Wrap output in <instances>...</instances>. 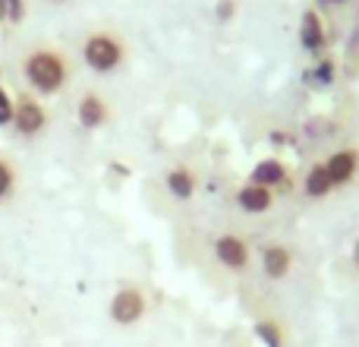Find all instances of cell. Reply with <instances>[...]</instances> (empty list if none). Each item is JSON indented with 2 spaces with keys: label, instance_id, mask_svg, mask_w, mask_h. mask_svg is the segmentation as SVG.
<instances>
[{
  "label": "cell",
  "instance_id": "1",
  "mask_svg": "<svg viewBox=\"0 0 359 347\" xmlns=\"http://www.w3.org/2000/svg\"><path fill=\"white\" fill-rule=\"evenodd\" d=\"M22 79L32 95H57L69 82V60L57 48H32L22 57Z\"/></svg>",
  "mask_w": 359,
  "mask_h": 347
},
{
  "label": "cell",
  "instance_id": "2",
  "mask_svg": "<svg viewBox=\"0 0 359 347\" xmlns=\"http://www.w3.org/2000/svg\"><path fill=\"white\" fill-rule=\"evenodd\" d=\"M123 60H126V48L111 32H92V35L82 41V63H86L92 73L111 76L123 67Z\"/></svg>",
  "mask_w": 359,
  "mask_h": 347
},
{
  "label": "cell",
  "instance_id": "3",
  "mask_svg": "<svg viewBox=\"0 0 359 347\" xmlns=\"http://www.w3.org/2000/svg\"><path fill=\"white\" fill-rule=\"evenodd\" d=\"M50 124V114L44 107V101L38 95L25 92L19 98H13V133L19 139H38Z\"/></svg>",
  "mask_w": 359,
  "mask_h": 347
},
{
  "label": "cell",
  "instance_id": "4",
  "mask_svg": "<svg viewBox=\"0 0 359 347\" xmlns=\"http://www.w3.org/2000/svg\"><path fill=\"white\" fill-rule=\"evenodd\" d=\"M145 313H149V300H145V294L139 291V287H133V284L120 287V291L111 297V306H107L111 322L114 325H123V329L142 322Z\"/></svg>",
  "mask_w": 359,
  "mask_h": 347
},
{
  "label": "cell",
  "instance_id": "5",
  "mask_svg": "<svg viewBox=\"0 0 359 347\" xmlns=\"http://www.w3.org/2000/svg\"><path fill=\"white\" fill-rule=\"evenodd\" d=\"M107 120H111V105H107L98 92L82 95L79 105H76V124H79V130L95 133V130H101V126H107Z\"/></svg>",
  "mask_w": 359,
  "mask_h": 347
},
{
  "label": "cell",
  "instance_id": "6",
  "mask_svg": "<svg viewBox=\"0 0 359 347\" xmlns=\"http://www.w3.org/2000/svg\"><path fill=\"white\" fill-rule=\"evenodd\" d=\"M211 249H215V259L230 272H243L249 266V247L236 234H217Z\"/></svg>",
  "mask_w": 359,
  "mask_h": 347
},
{
  "label": "cell",
  "instance_id": "7",
  "mask_svg": "<svg viewBox=\"0 0 359 347\" xmlns=\"http://www.w3.org/2000/svg\"><path fill=\"white\" fill-rule=\"evenodd\" d=\"M322 164H325V171H328L331 183H334V190H337V186H347L359 174V152L356 149H337V152H331Z\"/></svg>",
  "mask_w": 359,
  "mask_h": 347
},
{
  "label": "cell",
  "instance_id": "8",
  "mask_svg": "<svg viewBox=\"0 0 359 347\" xmlns=\"http://www.w3.org/2000/svg\"><path fill=\"white\" fill-rule=\"evenodd\" d=\"M325 41V22H322V13L318 10H306L303 19H299V44H303L306 54H322Z\"/></svg>",
  "mask_w": 359,
  "mask_h": 347
},
{
  "label": "cell",
  "instance_id": "9",
  "mask_svg": "<svg viewBox=\"0 0 359 347\" xmlns=\"http://www.w3.org/2000/svg\"><path fill=\"white\" fill-rule=\"evenodd\" d=\"M293 268V253L284 243H271V247L262 249V272L271 281H284Z\"/></svg>",
  "mask_w": 359,
  "mask_h": 347
},
{
  "label": "cell",
  "instance_id": "10",
  "mask_svg": "<svg viewBox=\"0 0 359 347\" xmlns=\"http://www.w3.org/2000/svg\"><path fill=\"white\" fill-rule=\"evenodd\" d=\"M236 205H240V211H246V215H265L274 205V192L259 183H243L240 190H236Z\"/></svg>",
  "mask_w": 359,
  "mask_h": 347
},
{
  "label": "cell",
  "instance_id": "11",
  "mask_svg": "<svg viewBox=\"0 0 359 347\" xmlns=\"http://www.w3.org/2000/svg\"><path fill=\"white\" fill-rule=\"evenodd\" d=\"M249 183H259L265 186V190H278V186L287 183V168L280 158H262V162H255V168L249 171Z\"/></svg>",
  "mask_w": 359,
  "mask_h": 347
},
{
  "label": "cell",
  "instance_id": "12",
  "mask_svg": "<svg viewBox=\"0 0 359 347\" xmlns=\"http://www.w3.org/2000/svg\"><path fill=\"white\" fill-rule=\"evenodd\" d=\"M164 190H168L177 202H189V199L196 196V174L189 168H183V164H177V168H170L164 174Z\"/></svg>",
  "mask_w": 359,
  "mask_h": 347
},
{
  "label": "cell",
  "instance_id": "13",
  "mask_svg": "<svg viewBox=\"0 0 359 347\" xmlns=\"http://www.w3.org/2000/svg\"><path fill=\"white\" fill-rule=\"evenodd\" d=\"M303 192L309 199H325V196H331L334 192V183H331V177H328V171H325V164H312L309 171H306V177H303Z\"/></svg>",
  "mask_w": 359,
  "mask_h": 347
},
{
  "label": "cell",
  "instance_id": "14",
  "mask_svg": "<svg viewBox=\"0 0 359 347\" xmlns=\"http://www.w3.org/2000/svg\"><path fill=\"white\" fill-rule=\"evenodd\" d=\"M255 338L265 347H284V329L274 319H259L255 322Z\"/></svg>",
  "mask_w": 359,
  "mask_h": 347
},
{
  "label": "cell",
  "instance_id": "15",
  "mask_svg": "<svg viewBox=\"0 0 359 347\" xmlns=\"http://www.w3.org/2000/svg\"><path fill=\"white\" fill-rule=\"evenodd\" d=\"M16 183H19V177H16V168H13V162L6 155H0V205H4L6 199L16 192Z\"/></svg>",
  "mask_w": 359,
  "mask_h": 347
},
{
  "label": "cell",
  "instance_id": "16",
  "mask_svg": "<svg viewBox=\"0 0 359 347\" xmlns=\"http://www.w3.org/2000/svg\"><path fill=\"white\" fill-rule=\"evenodd\" d=\"M25 19V0H0V22L19 25Z\"/></svg>",
  "mask_w": 359,
  "mask_h": 347
},
{
  "label": "cell",
  "instance_id": "17",
  "mask_svg": "<svg viewBox=\"0 0 359 347\" xmlns=\"http://www.w3.org/2000/svg\"><path fill=\"white\" fill-rule=\"evenodd\" d=\"M312 79H316V86H331V82H334V63L318 60L316 67H312Z\"/></svg>",
  "mask_w": 359,
  "mask_h": 347
},
{
  "label": "cell",
  "instance_id": "18",
  "mask_svg": "<svg viewBox=\"0 0 359 347\" xmlns=\"http://www.w3.org/2000/svg\"><path fill=\"white\" fill-rule=\"evenodd\" d=\"M13 124V98L6 95L4 82H0V126H10Z\"/></svg>",
  "mask_w": 359,
  "mask_h": 347
},
{
  "label": "cell",
  "instance_id": "19",
  "mask_svg": "<svg viewBox=\"0 0 359 347\" xmlns=\"http://www.w3.org/2000/svg\"><path fill=\"white\" fill-rule=\"evenodd\" d=\"M233 16H236V0H217V6H215L217 22H230Z\"/></svg>",
  "mask_w": 359,
  "mask_h": 347
},
{
  "label": "cell",
  "instance_id": "20",
  "mask_svg": "<svg viewBox=\"0 0 359 347\" xmlns=\"http://www.w3.org/2000/svg\"><path fill=\"white\" fill-rule=\"evenodd\" d=\"M350 259H353V266L359 268V237H356V243H353V253H350Z\"/></svg>",
  "mask_w": 359,
  "mask_h": 347
},
{
  "label": "cell",
  "instance_id": "21",
  "mask_svg": "<svg viewBox=\"0 0 359 347\" xmlns=\"http://www.w3.org/2000/svg\"><path fill=\"white\" fill-rule=\"evenodd\" d=\"M325 4H347V0H325Z\"/></svg>",
  "mask_w": 359,
  "mask_h": 347
},
{
  "label": "cell",
  "instance_id": "22",
  "mask_svg": "<svg viewBox=\"0 0 359 347\" xmlns=\"http://www.w3.org/2000/svg\"><path fill=\"white\" fill-rule=\"evenodd\" d=\"M50 4H67V0H50Z\"/></svg>",
  "mask_w": 359,
  "mask_h": 347
}]
</instances>
